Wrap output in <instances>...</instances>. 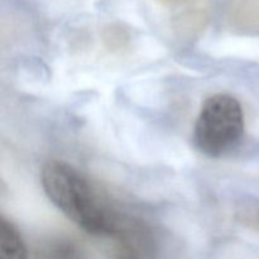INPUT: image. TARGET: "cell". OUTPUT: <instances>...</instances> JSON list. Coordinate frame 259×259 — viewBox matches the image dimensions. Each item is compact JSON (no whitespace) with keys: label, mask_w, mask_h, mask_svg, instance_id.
<instances>
[{"label":"cell","mask_w":259,"mask_h":259,"mask_svg":"<svg viewBox=\"0 0 259 259\" xmlns=\"http://www.w3.org/2000/svg\"><path fill=\"white\" fill-rule=\"evenodd\" d=\"M244 129V111L238 99L229 94H217L202 104L192 141L202 154L220 158L239 146Z\"/></svg>","instance_id":"obj_2"},{"label":"cell","mask_w":259,"mask_h":259,"mask_svg":"<svg viewBox=\"0 0 259 259\" xmlns=\"http://www.w3.org/2000/svg\"><path fill=\"white\" fill-rule=\"evenodd\" d=\"M115 259H158L159 244L153 228L139 218L124 214L114 235Z\"/></svg>","instance_id":"obj_3"},{"label":"cell","mask_w":259,"mask_h":259,"mask_svg":"<svg viewBox=\"0 0 259 259\" xmlns=\"http://www.w3.org/2000/svg\"><path fill=\"white\" fill-rule=\"evenodd\" d=\"M0 259H29L22 234L5 217L0 218Z\"/></svg>","instance_id":"obj_5"},{"label":"cell","mask_w":259,"mask_h":259,"mask_svg":"<svg viewBox=\"0 0 259 259\" xmlns=\"http://www.w3.org/2000/svg\"><path fill=\"white\" fill-rule=\"evenodd\" d=\"M240 222L259 233V207H250L240 212Z\"/></svg>","instance_id":"obj_6"},{"label":"cell","mask_w":259,"mask_h":259,"mask_svg":"<svg viewBox=\"0 0 259 259\" xmlns=\"http://www.w3.org/2000/svg\"><path fill=\"white\" fill-rule=\"evenodd\" d=\"M34 259H89V257L76 240L66 237H51L38 242Z\"/></svg>","instance_id":"obj_4"},{"label":"cell","mask_w":259,"mask_h":259,"mask_svg":"<svg viewBox=\"0 0 259 259\" xmlns=\"http://www.w3.org/2000/svg\"><path fill=\"white\" fill-rule=\"evenodd\" d=\"M40 184L50 201L89 234L111 238L118 229L123 212L72 164L58 159L46 162L40 169Z\"/></svg>","instance_id":"obj_1"}]
</instances>
